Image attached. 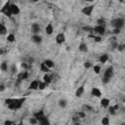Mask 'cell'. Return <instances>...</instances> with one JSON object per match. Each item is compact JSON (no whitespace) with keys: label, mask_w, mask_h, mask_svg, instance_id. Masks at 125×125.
Here are the masks:
<instances>
[{"label":"cell","mask_w":125,"mask_h":125,"mask_svg":"<svg viewBox=\"0 0 125 125\" xmlns=\"http://www.w3.org/2000/svg\"><path fill=\"white\" fill-rule=\"evenodd\" d=\"M5 53V50H3V49H0V55H3Z\"/></svg>","instance_id":"48"},{"label":"cell","mask_w":125,"mask_h":125,"mask_svg":"<svg viewBox=\"0 0 125 125\" xmlns=\"http://www.w3.org/2000/svg\"><path fill=\"white\" fill-rule=\"evenodd\" d=\"M31 31H32L33 34H39V32H40V26H39V24L36 23V22L32 23L31 24Z\"/></svg>","instance_id":"13"},{"label":"cell","mask_w":125,"mask_h":125,"mask_svg":"<svg viewBox=\"0 0 125 125\" xmlns=\"http://www.w3.org/2000/svg\"><path fill=\"white\" fill-rule=\"evenodd\" d=\"M66 104H67V102H66L64 99H61V100L59 101V105H60V107H62V108H65Z\"/></svg>","instance_id":"28"},{"label":"cell","mask_w":125,"mask_h":125,"mask_svg":"<svg viewBox=\"0 0 125 125\" xmlns=\"http://www.w3.org/2000/svg\"><path fill=\"white\" fill-rule=\"evenodd\" d=\"M109 103H110V101H109V99H107V98H103V99L101 100V105H102L103 107L107 108V106L109 105Z\"/></svg>","instance_id":"18"},{"label":"cell","mask_w":125,"mask_h":125,"mask_svg":"<svg viewBox=\"0 0 125 125\" xmlns=\"http://www.w3.org/2000/svg\"><path fill=\"white\" fill-rule=\"evenodd\" d=\"M107 108H108V112H109V114H110V115H115V114H116V111L113 109L112 105H108V106H107Z\"/></svg>","instance_id":"35"},{"label":"cell","mask_w":125,"mask_h":125,"mask_svg":"<svg viewBox=\"0 0 125 125\" xmlns=\"http://www.w3.org/2000/svg\"><path fill=\"white\" fill-rule=\"evenodd\" d=\"M112 107H113V109H114L115 111H117L118 108H119V105H118V104H114V105H112Z\"/></svg>","instance_id":"47"},{"label":"cell","mask_w":125,"mask_h":125,"mask_svg":"<svg viewBox=\"0 0 125 125\" xmlns=\"http://www.w3.org/2000/svg\"><path fill=\"white\" fill-rule=\"evenodd\" d=\"M89 37H92L93 39H94V42H97V43H99V42H102V36H99V35H90Z\"/></svg>","instance_id":"29"},{"label":"cell","mask_w":125,"mask_h":125,"mask_svg":"<svg viewBox=\"0 0 125 125\" xmlns=\"http://www.w3.org/2000/svg\"><path fill=\"white\" fill-rule=\"evenodd\" d=\"M27 78H28V71L27 70H22L20 73H18V75H17V79H20L21 81H23Z\"/></svg>","instance_id":"9"},{"label":"cell","mask_w":125,"mask_h":125,"mask_svg":"<svg viewBox=\"0 0 125 125\" xmlns=\"http://www.w3.org/2000/svg\"><path fill=\"white\" fill-rule=\"evenodd\" d=\"M91 95L94 96V97H96V98H101V97H102V91H101L99 88L94 87V88H92V90H91Z\"/></svg>","instance_id":"12"},{"label":"cell","mask_w":125,"mask_h":125,"mask_svg":"<svg viewBox=\"0 0 125 125\" xmlns=\"http://www.w3.org/2000/svg\"><path fill=\"white\" fill-rule=\"evenodd\" d=\"M93 69H94V72H95L96 74H100V72H101V66H100L99 64L94 65V66H93Z\"/></svg>","instance_id":"32"},{"label":"cell","mask_w":125,"mask_h":125,"mask_svg":"<svg viewBox=\"0 0 125 125\" xmlns=\"http://www.w3.org/2000/svg\"><path fill=\"white\" fill-rule=\"evenodd\" d=\"M43 82H45L46 84H50L52 82V77L48 73H45L43 76Z\"/></svg>","instance_id":"21"},{"label":"cell","mask_w":125,"mask_h":125,"mask_svg":"<svg viewBox=\"0 0 125 125\" xmlns=\"http://www.w3.org/2000/svg\"><path fill=\"white\" fill-rule=\"evenodd\" d=\"M15 40H16V36H15L14 33H9V34L7 35V41H8L9 43H14Z\"/></svg>","instance_id":"23"},{"label":"cell","mask_w":125,"mask_h":125,"mask_svg":"<svg viewBox=\"0 0 125 125\" xmlns=\"http://www.w3.org/2000/svg\"><path fill=\"white\" fill-rule=\"evenodd\" d=\"M76 115H77L80 119H83V118H85V117H86V113H85L84 111H78V112L76 113Z\"/></svg>","instance_id":"36"},{"label":"cell","mask_w":125,"mask_h":125,"mask_svg":"<svg viewBox=\"0 0 125 125\" xmlns=\"http://www.w3.org/2000/svg\"><path fill=\"white\" fill-rule=\"evenodd\" d=\"M112 76H113V66H112V65H109V66L106 67V69L104 70V77H106V78L110 79Z\"/></svg>","instance_id":"7"},{"label":"cell","mask_w":125,"mask_h":125,"mask_svg":"<svg viewBox=\"0 0 125 125\" xmlns=\"http://www.w3.org/2000/svg\"><path fill=\"white\" fill-rule=\"evenodd\" d=\"M97 25L105 27V20H104V18H100V19H98V20H97Z\"/></svg>","instance_id":"26"},{"label":"cell","mask_w":125,"mask_h":125,"mask_svg":"<svg viewBox=\"0 0 125 125\" xmlns=\"http://www.w3.org/2000/svg\"><path fill=\"white\" fill-rule=\"evenodd\" d=\"M38 85H39V81L38 80H33L30 82L28 90H37L38 89Z\"/></svg>","instance_id":"14"},{"label":"cell","mask_w":125,"mask_h":125,"mask_svg":"<svg viewBox=\"0 0 125 125\" xmlns=\"http://www.w3.org/2000/svg\"><path fill=\"white\" fill-rule=\"evenodd\" d=\"M5 89H6V86L4 85V84H0V92H3V91H5Z\"/></svg>","instance_id":"45"},{"label":"cell","mask_w":125,"mask_h":125,"mask_svg":"<svg viewBox=\"0 0 125 125\" xmlns=\"http://www.w3.org/2000/svg\"><path fill=\"white\" fill-rule=\"evenodd\" d=\"M15 122L12 121V120H5L4 121V125H13Z\"/></svg>","instance_id":"40"},{"label":"cell","mask_w":125,"mask_h":125,"mask_svg":"<svg viewBox=\"0 0 125 125\" xmlns=\"http://www.w3.org/2000/svg\"><path fill=\"white\" fill-rule=\"evenodd\" d=\"M111 25L114 27V28H117V29H121L123 26H124V19L123 18H115L113 20H111L110 21Z\"/></svg>","instance_id":"2"},{"label":"cell","mask_w":125,"mask_h":125,"mask_svg":"<svg viewBox=\"0 0 125 125\" xmlns=\"http://www.w3.org/2000/svg\"><path fill=\"white\" fill-rule=\"evenodd\" d=\"M17 125H23V123H22V121L21 120V121H20V122H19V123H18Z\"/></svg>","instance_id":"50"},{"label":"cell","mask_w":125,"mask_h":125,"mask_svg":"<svg viewBox=\"0 0 125 125\" xmlns=\"http://www.w3.org/2000/svg\"><path fill=\"white\" fill-rule=\"evenodd\" d=\"M45 116H46V115H45L43 109H39L38 111H36V112L33 113V117H35V118L37 119V121H39L40 119H42V118L45 117Z\"/></svg>","instance_id":"10"},{"label":"cell","mask_w":125,"mask_h":125,"mask_svg":"<svg viewBox=\"0 0 125 125\" xmlns=\"http://www.w3.org/2000/svg\"><path fill=\"white\" fill-rule=\"evenodd\" d=\"M102 125H109V117L108 116H104L102 119Z\"/></svg>","instance_id":"30"},{"label":"cell","mask_w":125,"mask_h":125,"mask_svg":"<svg viewBox=\"0 0 125 125\" xmlns=\"http://www.w3.org/2000/svg\"><path fill=\"white\" fill-rule=\"evenodd\" d=\"M82 30L88 31V32H93V27L92 26H89V25H85V26L82 27Z\"/></svg>","instance_id":"34"},{"label":"cell","mask_w":125,"mask_h":125,"mask_svg":"<svg viewBox=\"0 0 125 125\" xmlns=\"http://www.w3.org/2000/svg\"><path fill=\"white\" fill-rule=\"evenodd\" d=\"M73 125H81V124H80V122H74Z\"/></svg>","instance_id":"49"},{"label":"cell","mask_w":125,"mask_h":125,"mask_svg":"<svg viewBox=\"0 0 125 125\" xmlns=\"http://www.w3.org/2000/svg\"><path fill=\"white\" fill-rule=\"evenodd\" d=\"M94 5H90V6H86L84 8H82L81 10V13L86 15V16H91L92 15V12L94 11Z\"/></svg>","instance_id":"6"},{"label":"cell","mask_w":125,"mask_h":125,"mask_svg":"<svg viewBox=\"0 0 125 125\" xmlns=\"http://www.w3.org/2000/svg\"><path fill=\"white\" fill-rule=\"evenodd\" d=\"M38 123L40 124V125H51L50 124V120L45 116V117H43L42 119H40L39 121H38Z\"/></svg>","instance_id":"22"},{"label":"cell","mask_w":125,"mask_h":125,"mask_svg":"<svg viewBox=\"0 0 125 125\" xmlns=\"http://www.w3.org/2000/svg\"><path fill=\"white\" fill-rule=\"evenodd\" d=\"M45 32L48 34V35H51L53 32H54V26L52 23H48L45 27Z\"/></svg>","instance_id":"17"},{"label":"cell","mask_w":125,"mask_h":125,"mask_svg":"<svg viewBox=\"0 0 125 125\" xmlns=\"http://www.w3.org/2000/svg\"><path fill=\"white\" fill-rule=\"evenodd\" d=\"M25 101V98H8L5 100V104L8 105V108L11 110H17L20 109L22 106L23 102Z\"/></svg>","instance_id":"1"},{"label":"cell","mask_w":125,"mask_h":125,"mask_svg":"<svg viewBox=\"0 0 125 125\" xmlns=\"http://www.w3.org/2000/svg\"><path fill=\"white\" fill-rule=\"evenodd\" d=\"M0 69H1L3 72L8 71V62H1V64H0Z\"/></svg>","instance_id":"25"},{"label":"cell","mask_w":125,"mask_h":125,"mask_svg":"<svg viewBox=\"0 0 125 125\" xmlns=\"http://www.w3.org/2000/svg\"><path fill=\"white\" fill-rule=\"evenodd\" d=\"M102 81H103V83H104V84H107V83H109L110 79H108V78H106V77H103Z\"/></svg>","instance_id":"41"},{"label":"cell","mask_w":125,"mask_h":125,"mask_svg":"<svg viewBox=\"0 0 125 125\" xmlns=\"http://www.w3.org/2000/svg\"><path fill=\"white\" fill-rule=\"evenodd\" d=\"M21 68H23V70H26L28 68V64L26 62H21Z\"/></svg>","instance_id":"39"},{"label":"cell","mask_w":125,"mask_h":125,"mask_svg":"<svg viewBox=\"0 0 125 125\" xmlns=\"http://www.w3.org/2000/svg\"><path fill=\"white\" fill-rule=\"evenodd\" d=\"M47 86H48V84H46L45 82H43V81H39L38 89H39V90H44V89H45Z\"/></svg>","instance_id":"31"},{"label":"cell","mask_w":125,"mask_h":125,"mask_svg":"<svg viewBox=\"0 0 125 125\" xmlns=\"http://www.w3.org/2000/svg\"><path fill=\"white\" fill-rule=\"evenodd\" d=\"M84 107H85V108H87L86 110H88V111H93V107H92V106H90V105H85Z\"/></svg>","instance_id":"46"},{"label":"cell","mask_w":125,"mask_h":125,"mask_svg":"<svg viewBox=\"0 0 125 125\" xmlns=\"http://www.w3.org/2000/svg\"><path fill=\"white\" fill-rule=\"evenodd\" d=\"M83 65H84V67H85V68H90V67H92V66H93V64H92V62H89V61H87V62H85Z\"/></svg>","instance_id":"37"},{"label":"cell","mask_w":125,"mask_h":125,"mask_svg":"<svg viewBox=\"0 0 125 125\" xmlns=\"http://www.w3.org/2000/svg\"><path fill=\"white\" fill-rule=\"evenodd\" d=\"M31 41L35 44H41L42 43V36L39 34H33L31 36Z\"/></svg>","instance_id":"11"},{"label":"cell","mask_w":125,"mask_h":125,"mask_svg":"<svg viewBox=\"0 0 125 125\" xmlns=\"http://www.w3.org/2000/svg\"><path fill=\"white\" fill-rule=\"evenodd\" d=\"M7 33V27L3 22H0V35H5Z\"/></svg>","instance_id":"24"},{"label":"cell","mask_w":125,"mask_h":125,"mask_svg":"<svg viewBox=\"0 0 125 125\" xmlns=\"http://www.w3.org/2000/svg\"><path fill=\"white\" fill-rule=\"evenodd\" d=\"M42 62H43V63H44V64H45L49 69H50V68H53V67H54V65H55L54 62H53L52 60H50V59H46V60H44Z\"/></svg>","instance_id":"16"},{"label":"cell","mask_w":125,"mask_h":125,"mask_svg":"<svg viewBox=\"0 0 125 125\" xmlns=\"http://www.w3.org/2000/svg\"><path fill=\"white\" fill-rule=\"evenodd\" d=\"M79 120H80V118H79L77 115H74V116L72 117V121H73V123H74V122H79Z\"/></svg>","instance_id":"42"},{"label":"cell","mask_w":125,"mask_h":125,"mask_svg":"<svg viewBox=\"0 0 125 125\" xmlns=\"http://www.w3.org/2000/svg\"><path fill=\"white\" fill-rule=\"evenodd\" d=\"M116 49H117L118 51H120V52H123V51H124V45H123V44H118Z\"/></svg>","instance_id":"38"},{"label":"cell","mask_w":125,"mask_h":125,"mask_svg":"<svg viewBox=\"0 0 125 125\" xmlns=\"http://www.w3.org/2000/svg\"><path fill=\"white\" fill-rule=\"evenodd\" d=\"M64 41H65V36H64V34H63L62 32V33H59V34L56 36V43H57V44L62 45V44L64 43Z\"/></svg>","instance_id":"8"},{"label":"cell","mask_w":125,"mask_h":125,"mask_svg":"<svg viewBox=\"0 0 125 125\" xmlns=\"http://www.w3.org/2000/svg\"><path fill=\"white\" fill-rule=\"evenodd\" d=\"M120 125H124V124H120Z\"/></svg>","instance_id":"52"},{"label":"cell","mask_w":125,"mask_h":125,"mask_svg":"<svg viewBox=\"0 0 125 125\" xmlns=\"http://www.w3.org/2000/svg\"><path fill=\"white\" fill-rule=\"evenodd\" d=\"M78 49H79V51H80V52L86 53V52L88 51V46H87V44H86V43L82 42V43H80V45H79Z\"/></svg>","instance_id":"19"},{"label":"cell","mask_w":125,"mask_h":125,"mask_svg":"<svg viewBox=\"0 0 125 125\" xmlns=\"http://www.w3.org/2000/svg\"><path fill=\"white\" fill-rule=\"evenodd\" d=\"M83 94H84V85H81V86H79L76 89V91H75V97L80 98Z\"/></svg>","instance_id":"15"},{"label":"cell","mask_w":125,"mask_h":125,"mask_svg":"<svg viewBox=\"0 0 125 125\" xmlns=\"http://www.w3.org/2000/svg\"><path fill=\"white\" fill-rule=\"evenodd\" d=\"M120 31H121V29H117V28H114V29L112 30V33H113V34H119V33H120Z\"/></svg>","instance_id":"43"},{"label":"cell","mask_w":125,"mask_h":125,"mask_svg":"<svg viewBox=\"0 0 125 125\" xmlns=\"http://www.w3.org/2000/svg\"><path fill=\"white\" fill-rule=\"evenodd\" d=\"M28 122H29V123H30L31 125H36V124L38 123L37 119H36L35 117H33V116H32V117H30V118L28 119Z\"/></svg>","instance_id":"33"},{"label":"cell","mask_w":125,"mask_h":125,"mask_svg":"<svg viewBox=\"0 0 125 125\" xmlns=\"http://www.w3.org/2000/svg\"><path fill=\"white\" fill-rule=\"evenodd\" d=\"M13 125H17V124H16V122H15V123H14V124H13Z\"/></svg>","instance_id":"51"},{"label":"cell","mask_w":125,"mask_h":125,"mask_svg":"<svg viewBox=\"0 0 125 125\" xmlns=\"http://www.w3.org/2000/svg\"><path fill=\"white\" fill-rule=\"evenodd\" d=\"M40 70H41L42 72H45V73H48V72L50 71V69H49V68H48V67H47L43 62H41V63H40Z\"/></svg>","instance_id":"27"},{"label":"cell","mask_w":125,"mask_h":125,"mask_svg":"<svg viewBox=\"0 0 125 125\" xmlns=\"http://www.w3.org/2000/svg\"><path fill=\"white\" fill-rule=\"evenodd\" d=\"M16 71H17V66L14 64V65L12 66V70H11V72H12V74H15Z\"/></svg>","instance_id":"44"},{"label":"cell","mask_w":125,"mask_h":125,"mask_svg":"<svg viewBox=\"0 0 125 125\" xmlns=\"http://www.w3.org/2000/svg\"><path fill=\"white\" fill-rule=\"evenodd\" d=\"M10 5H11V2L10 1H7V2H5V4L3 5V7L0 9V13L1 14H4L8 18H11L12 17L11 10H10Z\"/></svg>","instance_id":"3"},{"label":"cell","mask_w":125,"mask_h":125,"mask_svg":"<svg viewBox=\"0 0 125 125\" xmlns=\"http://www.w3.org/2000/svg\"><path fill=\"white\" fill-rule=\"evenodd\" d=\"M100 62H102V63H105L107 61H108V55L107 54H103V55H101V57H100Z\"/></svg>","instance_id":"20"},{"label":"cell","mask_w":125,"mask_h":125,"mask_svg":"<svg viewBox=\"0 0 125 125\" xmlns=\"http://www.w3.org/2000/svg\"><path fill=\"white\" fill-rule=\"evenodd\" d=\"M10 10H11L12 16H17V15H19L20 12H21L20 7H19L17 4H15V3H11V5H10Z\"/></svg>","instance_id":"4"},{"label":"cell","mask_w":125,"mask_h":125,"mask_svg":"<svg viewBox=\"0 0 125 125\" xmlns=\"http://www.w3.org/2000/svg\"><path fill=\"white\" fill-rule=\"evenodd\" d=\"M93 32L97 33L99 36H102L105 33V27L104 26H100V25H96L93 27Z\"/></svg>","instance_id":"5"}]
</instances>
